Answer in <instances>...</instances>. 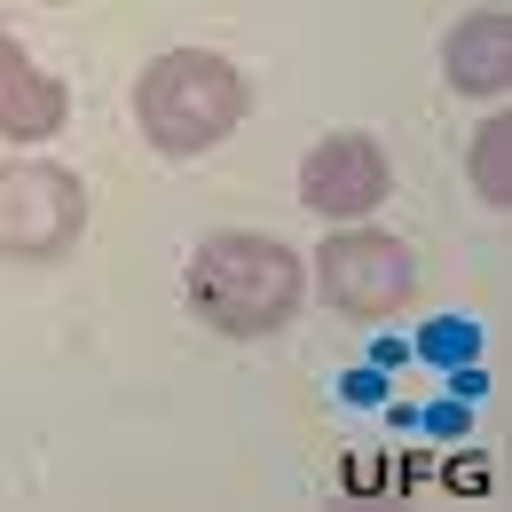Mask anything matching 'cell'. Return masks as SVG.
I'll return each mask as SVG.
<instances>
[{
  "label": "cell",
  "mask_w": 512,
  "mask_h": 512,
  "mask_svg": "<svg viewBox=\"0 0 512 512\" xmlns=\"http://www.w3.org/2000/svg\"><path fill=\"white\" fill-rule=\"evenodd\" d=\"M300 292H308V268L292 245L253 237V229H221L205 237L190 260V308L229 339H268L300 316Z\"/></svg>",
  "instance_id": "obj_1"
},
{
  "label": "cell",
  "mask_w": 512,
  "mask_h": 512,
  "mask_svg": "<svg viewBox=\"0 0 512 512\" xmlns=\"http://www.w3.org/2000/svg\"><path fill=\"white\" fill-rule=\"evenodd\" d=\"M245 103V71L213 48H174L134 79V127L166 158H205L213 142H229L245 127Z\"/></svg>",
  "instance_id": "obj_2"
},
{
  "label": "cell",
  "mask_w": 512,
  "mask_h": 512,
  "mask_svg": "<svg viewBox=\"0 0 512 512\" xmlns=\"http://www.w3.org/2000/svg\"><path fill=\"white\" fill-rule=\"evenodd\" d=\"M316 292L355 323L402 316L410 292H418V260L386 229H339L331 245H316Z\"/></svg>",
  "instance_id": "obj_3"
},
{
  "label": "cell",
  "mask_w": 512,
  "mask_h": 512,
  "mask_svg": "<svg viewBox=\"0 0 512 512\" xmlns=\"http://www.w3.org/2000/svg\"><path fill=\"white\" fill-rule=\"evenodd\" d=\"M87 229V190L64 166H0V260H56Z\"/></svg>",
  "instance_id": "obj_4"
},
{
  "label": "cell",
  "mask_w": 512,
  "mask_h": 512,
  "mask_svg": "<svg viewBox=\"0 0 512 512\" xmlns=\"http://www.w3.org/2000/svg\"><path fill=\"white\" fill-rule=\"evenodd\" d=\"M394 190V166H386V150L371 134H331L308 150V166H300V197H308V213H331V221H363V213H379V197Z\"/></svg>",
  "instance_id": "obj_5"
},
{
  "label": "cell",
  "mask_w": 512,
  "mask_h": 512,
  "mask_svg": "<svg viewBox=\"0 0 512 512\" xmlns=\"http://www.w3.org/2000/svg\"><path fill=\"white\" fill-rule=\"evenodd\" d=\"M64 119H71L64 79L40 71L0 32V134H8V142H48V134H64Z\"/></svg>",
  "instance_id": "obj_6"
},
{
  "label": "cell",
  "mask_w": 512,
  "mask_h": 512,
  "mask_svg": "<svg viewBox=\"0 0 512 512\" xmlns=\"http://www.w3.org/2000/svg\"><path fill=\"white\" fill-rule=\"evenodd\" d=\"M442 64H449V87H457V95H505V79H512V24L497 16V8L465 16V24L449 32Z\"/></svg>",
  "instance_id": "obj_7"
},
{
  "label": "cell",
  "mask_w": 512,
  "mask_h": 512,
  "mask_svg": "<svg viewBox=\"0 0 512 512\" xmlns=\"http://www.w3.org/2000/svg\"><path fill=\"white\" fill-rule=\"evenodd\" d=\"M473 190L489 205H512V119H489L473 134Z\"/></svg>",
  "instance_id": "obj_8"
}]
</instances>
